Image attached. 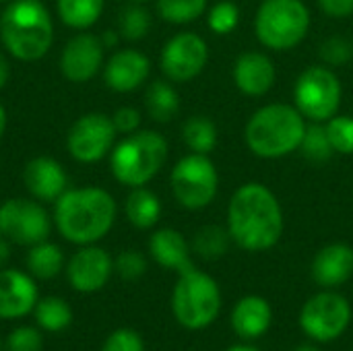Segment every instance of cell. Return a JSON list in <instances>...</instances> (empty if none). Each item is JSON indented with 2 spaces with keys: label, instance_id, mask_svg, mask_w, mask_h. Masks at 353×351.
Wrapping results in <instances>:
<instances>
[{
  "label": "cell",
  "instance_id": "1",
  "mask_svg": "<svg viewBox=\"0 0 353 351\" xmlns=\"http://www.w3.org/2000/svg\"><path fill=\"white\" fill-rule=\"evenodd\" d=\"M228 232L246 252L271 250L283 236L285 219L279 199L261 182L242 184L228 205Z\"/></svg>",
  "mask_w": 353,
  "mask_h": 351
},
{
  "label": "cell",
  "instance_id": "2",
  "mask_svg": "<svg viewBox=\"0 0 353 351\" xmlns=\"http://www.w3.org/2000/svg\"><path fill=\"white\" fill-rule=\"evenodd\" d=\"M114 197L99 186L66 188L54 203L52 221L58 234L74 244L89 246L103 240L116 223Z\"/></svg>",
  "mask_w": 353,
  "mask_h": 351
},
{
  "label": "cell",
  "instance_id": "3",
  "mask_svg": "<svg viewBox=\"0 0 353 351\" xmlns=\"http://www.w3.org/2000/svg\"><path fill=\"white\" fill-rule=\"evenodd\" d=\"M4 52L21 62L41 60L54 43V19L41 0H10L0 14Z\"/></svg>",
  "mask_w": 353,
  "mask_h": 351
},
{
  "label": "cell",
  "instance_id": "4",
  "mask_svg": "<svg viewBox=\"0 0 353 351\" xmlns=\"http://www.w3.org/2000/svg\"><path fill=\"white\" fill-rule=\"evenodd\" d=\"M306 118L296 106L269 103L259 108L246 122V147L261 159H279L300 149Z\"/></svg>",
  "mask_w": 353,
  "mask_h": 351
},
{
  "label": "cell",
  "instance_id": "5",
  "mask_svg": "<svg viewBox=\"0 0 353 351\" xmlns=\"http://www.w3.org/2000/svg\"><path fill=\"white\" fill-rule=\"evenodd\" d=\"M168 159V141L155 130H137L118 141L110 153L112 176L128 188L147 186Z\"/></svg>",
  "mask_w": 353,
  "mask_h": 351
},
{
  "label": "cell",
  "instance_id": "6",
  "mask_svg": "<svg viewBox=\"0 0 353 351\" xmlns=\"http://www.w3.org/2000/svg\"><path fill=\"white\" fill-rule=\"evenodd\" d=\"M221 306V288L209 273L194 265L178 273V281L172 290V314L182 329H209L217 321Z\"/></svg>",
  "mask_w": 353,
  "mask_h": 351
},
{
  "label": "cell",
  "instance_id": "7",
  "mask_svg": "<svg viewBox=\"0 0 353 351\" xmlns=\"http://www.w3.org/2000/svg\"><path fill=\"white\" fill-rule=\"evenodd\" d=\"M310 29V10L302 0H263L254 19L259 41L273 52H285L304 41Z\"/></svg>",
  "mask_w": 353,
  "mask_h": 351
},
{
  "label": "cell",
  "instance_id": "8",
  "mask_svg": "<svg viewBox=\"0 0 353 351\" xmlns=\"http://www.w3.org/2000/svg\"><path fill=\"white\" fill-rule=\"evenodd\" d=\"M170 186L180 207L188 211H201L217 197L219 172L209 155L188 153L172 168Z\"/></svg>",
  "mask_w": 353,
  "mask_h": 351
},
{
  "label": "cell",
  "instance_id": "9",
  "mask_svg": "<svg viewBox=\"0 0 353 351\" xmlns=\"http://www.w3.org/2000/svg\"><path fill=\"white\" fill-rule=\"evenodd\" d=\"M352 319L353 310L347 298L335 290H323L306 300L300 310L298 325L310 341L325 345L343 337Z\"/></svg>",
  "mask_w": 353,
  "mask_h": 351
},
{
  "label": "cell",
  "instance_id": "10",
  "mask_svg": "<svg viewBox=\"0 0 353 351\" xmlns=\"http://www.w3.org/2000/svg\"><path fill=\"white\" fill-rule=\"evenodd\" d=\"M341 97V81L337 72L325 64L308 66L298 77L294 87V106L310 122L325 124L327 120H331L339 112Z\"/></svg>",
  "mask_w": 353,
  "mask_h": 351
},
{
  "label": "cell",
  "instance_id": "11",
  "mask_svg": "<svg viewBox=\"0 0 353 351\" xmlns=\"http://www.w3.org/2000/svg\"><path fill=\"white\" fill-rule=\"evenodd\" d=\"M52 215L43 203L31 199H8L0 205V232L2 238L17 246H33L48 240L52 232Z\"/></svg>",
  "mask_w": 353,
  "mask_h": 351
},
{
  "label": "cell",
  "instance_id": "12",
  "mask_svg": "<svg viewBox=\"0 0 353 351\" xmlns=\"http://www.w3.org/2000/svg\"><path fill=\"white\" fill-rule=\"evenodd\" d=\"M118 130L112 116L89 112L77 118L66 132L68 155L79 163H97L108 157L116 145Z\"/></svg>",
  "mask_w": 353,
  "mask_h": 351
},
{
  "label": "cell",
  "instance_id": "13",
  "mask_svg": "<svg viewBox=\"0 0 353 351\" xmlns=\"http://www.w3.org/2000/svg\"><path fill=\"white\" fill-rule=\"evenodd\" d=\"M209 62V46L194 31L176 33L159 54V68L172 83H188L199 77Z\"/></svg>",
  "mask_w": 353,
  "mask_h": 351
},
{
  "label": "cell",
  "instance_id": "14",
  "mask_svg": "<svg viewBox=\"0 0 353 351\" xmlns=\"http://www.w3.org/2000/svg\"><path fill=\"white\" fill-rule=\"evenodd\" d=\"M105 62V46L101 35L91 31H79L72 35L58 58V68L62 77L70 83H89L95 79Z\"/></svg>",
  "mask_w": 353,
  "mask_h": 351
},
{
  "label": "cell",
  "instance_id": "15",
  "mask_svg": "<svg viewBox=\"0 0 353 351\" xmlns=\"http://www.w3.org/2000/svg\"><path fill=\"white\" fill-rule=\"evenodd\" d=\"M114 275L112 254L97 246H79V250L66 263V279L79 294H95L108 285Z\"/></svg>",
  "mask_w": 353,
  "mask_h": 351
},
{
  "label": "cell",
  "instance_id": "16",
  "mask_svg": "<svg viewBox=\"0 0 353 351\" xmlns=\"http://www.w3.org/2000/svg\"><path fill=\"white\" fill-rule=\"evenodd\" d=\"M103 83L116 93H132L143 87L151 74V60L134 48L114 52L101 68Z\"/></svg>",
  "mask_w": 353,
  "mask_h": 351
},
{
  "label": "cell",
  "instance_id": "17",
  "mask_svg": "<svg viewBox=\"0 0 353 351\" xmlns=\"http://www.w3.org/2000/svg\"><path fill=\"white\" fill-rule=\"evenodd\" d=\"M39 300L35 279L21 269H0V321L23 319Z\"/></svg>",
  "mask_w": 353,
  "mask_h": 351
},
{
  "label": "cell",
  "instance_id": "18",
  "mask_svg": "<svg viewBox=\"0 0 353 351\" xmlns=\"http://www.w3.org/2000/svg\"><path fill=\"white\" fill-rule=\"evenodd\" d=\"M23 184L35 201L56 203V199L68 188V174L58 159L37 155L25 163Z\"/></svg>",
  "mask_w": 353,
  "mask_h": 351
},
{
  "label": "cell",
  "instance_id": "19",
  "mask_svg": "<svg viewBox=\"0 0 353 351\" xmlns=\"http://www.w3.org/2000/svg\"><path fill=\"white\" fill-rule=\"evenodd\" d=\"M232 77L236 87L248 97H263L275 85V62L265 52L248 50L240 54L234 62Z\"/></svg>",
  "mask_w": 353,
  "mask_h": 351
},
{
  "label": "cell",
  "instance_id": "20",
  "mask_svg": "<svg viewBox=\"0 0 353 351\" xmlns=\"http://www.w3.org/2000/svg\"><path fill=\"white\" fill-rule=\"evenodd\" d=\"M312 279L323 290H337L353 277V246L333 242L323 246L310 267Z\"/></svg>",
  "mask_w": 353,
  "mask_h": 351
},
{
  "label": "cell",
  "instance_id": "21",
  "mask_svg": "<svg viewBox=\"0 0 353 351\" xmlns=\"http://www.w3.org/2000/svg\"><path fill=\"white\" fill-rule=\"evenodd\" d=\"M230 325L242 341L261 339L273 325V306L263 296H244L234 304L230 312Z\"/></svg>",
  "mask_w": 353,
  "mask_h": 351
},
{
  "label": "cell",
  "instance_id": "22",
  "mask_svg": "<svg viewBox=\"0 0 353 351\" xmlns=\"http://www.w3.org/2000/svg\"><path fill=\"white\" fill-rule=\"evenodd\" d=\"M190 252L192 248L188 240L174 228L155 230L149 238V257L168 271L182 273L192 267Z\"/></svg>",
  "mask_w": 353,
  "mask_h": 351
},
{
  "label": "cell",
  "instance_id": "23",
  "mask_svg": "<svg viewBox=\"0 0 353 351\" xmlns=\"http://www.w3.org/2000/svg\"><path fill=\"white\" fill-rule=\"evenodd\" d=\"M124 215L137 230H153L161 219V201L147 186L130 188L124 201Z\"/></svg>",
  "mask_w": 353,
  "mask_h": 351
},
{
  "label": "cell",
  "instance_id": "24",
  "mask_svg": "<svg viewBox=\"0 0 353 351\" xmlns=\"http://www.w3.org/2000/svg\"><path fill=\"white\" fill-rule=\"evenodd\" d=\"M64 267H66V263H64L62 248L54 242H48V240L29 246V250L25 254L27 273L39 281H50V279L58 277Z\"/></svg>",
  "mask_w": 353,
  "mask_h": 351
},
{
  "label": "cell",
  "instance_id": "25",
  "mask_svg": "<svg viewBox=\"0 0 353 351\" xmlns=\"http://www.w3.org/2000/svg\"><path fill=\"white\" fill-rule=\"evenodd\" d=\"M105 0H56L58 19L77 31L91 29L103 14Z\"/></svg>",
  "mask_w": 353,
  "mask_h": 351
},
{
  "label": "cell",
  "instance_id": "26",
  "mask_svg": "<svg viewBox=\"0 0 353 351\" xmlns=\"http://www.w3.org/2000/svg\"><path fill=\"white\" fill-rule=\"evenodd\" d=\"M145 108L147 114L155 120V122H170L172 118H176L178 110H180V95L176 91V87L172 85V81H153L147 87L145 93Z\"/></svg>",
  "mask_w": 353,
  "mask_h": 351
},
{
  "label": "cell",
  "instance_id": "27",
  "mask_svg": "<svg viewBox=\"0 0 353 351\" xmlns=\"http://www.w3.org/2000/svg\"><path fill=\"white\" fill-rule=\"evenodd\" d=\"M33 319L35 325L46 331V333H60L66 331L72 323V310L70 304L62 298L56 296H48L37 300L35 308H33Z\"/></svg>",
  "mask_w": 353,
  "mask_h": 351
},
{
  "label": "cell",
  "instance_id": "28",
  "mask_svg": "<svg viewBox=\"0 0 353 351\" xmlns=\"http://www.w3.org/2000/svg\"><path fill=\"white\" fill-rule=\"evenodd\" d=\"M182 141L190 153L209 155L217 147V126L207 116H190L182 126Z\"/></svg>",
  "mask_w": 353,
  "mask_h": 351
},
{
  "label": "cell",
  "instance_id": "29",
  "mask_svg": "<svg viewBox=\"0 0 353 351\" xmlns=\"http://www.w3.org/2000/svg\"><path fill=\"white\" fill-rule=\"evenodd\" d=\"M230 244H232V236H230L228 228L211 223V225L201 228L194 234L190 248L203 261H217L230 250Z\"/></svg>",
  "mask_w": 353,
  "mask_h": 351
},
{
  "label": "cell",
  "instance_id": "30",
  "mask_svg": "<svg viewBox=\"0 0 353 351\" xmlns=\"http://www.w3.org/2000/svg\"><path fill=\"white\" fill-rule=\"evenodd\" d=\"M157 14L172 25H188L207 12L209 0H157Z\"/></svg>",
  "mask_w": 353,
  "mask_h": 351
},
{
  "label": "cell",
  "instance_id": "31",
  "mask_svg": "<svg viewBox=\"0 0 353 351\" xmlns=\"http://www.w3.org/2000/svg\"><path fill=\"white\" fill-rule=\"evenodd\" d=\"M151 29V12L139 4V2H128L118 19V33L128 39V41H141Z\"/></svg>",
  "mask_w": 353,
  "mask_h": 351
},
{
  "label": "cell",
  "instance_id": "32",
  "mask_svg": "<svg viewBox=\"0 0 353 351\" xmlns=\"http://www.w3.org/2000/svg\"><path fill=\"white\" fill-rule=\"evenodd\" d=\"M308 161L312 163H325L329 161L335 151H333V145L329 141V134H327V128L325 124L321 122H312L306 126V132H304V139H302V145L298 149Z\"/></svg>",
  "mask_w": 353,
  "mask_h": 351
},
{
  "label": "cell",
  "instance_id": "33",
  "mask_svg": "<svg viewBox=\"0 0 353 351\" xmlns=\"http://www.w3.org/2000/svg\"><path fill=\"white\" fill-rule=\"evenodd\" d=\"M240 23V8L232 0H219L207 10V25L217 35L232 33Z\"/></svg>",
  "mask_w": 353,
  "mask_h": 351
},
{
  "label": "cell",
  "instance_id": "34",
  "mask_svg": "<svg viewBox=\"0 0 353 351\" xmlns=\"http://www.w3.org/2000/svg\"><path fill=\"white\" fill-rule=\"evenodd\" d=\"M333 151L339 155H353V116L335 114L325 122Z\"/></svg>",
  "mask_w": 353,
  "mask_h": 351
},
{
  "label": "cell",
  "instance_id": "35",
  "mask_svg": "<svg viewBox=\"0 0 353 351\" xmlns=\"http://www.w3.org/2000/svg\"><path fill=\"white\" fill-rule=\"evenodd\" d=\"M319 56L325 62V66H329V68L343 66L353 58V43H350L341 35H331L321 43Z\"/></svg>",
  "mask_w": 353,
  "mask_h": 351
},
{
  "label": "cell",
  "instance_id": "36",
  "mask_svg": "<svg viewBox=\"0 0 353 351\" xmlns=\"http://www.w3.org/2000/svg\"><path fill=\"white\" fill-rule=\"evenodd\" d=\"M114 271L124 281H137L147 273V257L139 250H122L114 259Z\"/></svg>",
  "mask_w": 353,
  "mask_h": 351
},
{
  "label": "cell",
  "instance_id": "37",
  "mask_svg": "<svg viewBox=\"0 0 353 351\" xmlns=\"http://www.w3.org/2000/svg\"><path fill=\"white\" fill-rule=\"evenodd\" d=\"M6 351H41L43 350V337L39 329L35 327H17L8 333L4 339Z\"/></svg>",
  "mask_w": 353,
  "mask_h": 351
},
{
  "label": "cell",
  "instance_id": "38",
  "mask_svg": "<svg viewBox=\"0 0 353 351\" xmlns=\"http://www.w3.org/2000/svg\"><path fill=\"white\" fill-rule=\"evenodd\" d=\"M101 351H147L145 350V341L143 337L132 331V329H116L112 331L103 345H101Z\"/></svg>",
  "mask_w": 353,
  "mask_h": 351
},
{
  "label": "cell",
  "instance_id": "39",
  "mask_svg": "<svg viewBox=\"0 0 353 351\" xmlns=\"http://www.w3.org/2000/svg\"><path fill=\"white\" fill-rule=\"evenodd\" d=\"M141 112L132 106H122L112 114V122L118 130V134H132L137 130H141Z\"/></svg>",
  "mask_w": 353,
  "mask_h": 351
},
{
  "label": "cell",
  "instance_id": "40",
  "mask_svg": "<svg viewBox=\"0 0 353 351\" xmlns=\"http://www.w3.org/2000/svg\"><path fill=\"white\" fill-rule=\"evenodd\" d=\"M319 6L333 19H347L353 14V0H319Z\"/></svg>",
  "mask_w": 353,
  "mask_h": 351
},
{
  "label": "cell",
  "instance_id": "41",
  "mask_svg": "<svg viewBox=\"0 0 353 351\" xmlns=\"http://www.w3.org/2000/svg\"><path fill=\"white\" fill-rule=\"evenodd\" d=\"M10 81V62L8 58L0 52V91L8 85Z\"/></svg>",
  "mask_w": 353,
  "mask_h": 351
},
{
  "label": "cell",
  "instance_id": "42",
  "mask_svg": "<svg viewBox=\"0 0 353 351\" xmlns=\"http://www.w3.org/2000/svg\"><path fill=\"white\" fill-rule=\"evenodd\" d=\"M10 261V242L6 238H0V269H4Z\"/></svg>",
  "mask_w": 353,
  "mask_h": 351
},
{
  "label": "cell",
  "instance_id": "43",
  "mask_svg": "<svg viewBox=\"0 0 353 351\" xmlns=\"http://www.w3.org/2000/svg\"><path fill=\"white\" fill-rule=\"evenodd\" d=\"M118 35H120V33H114V31H105V33L101 35V41H103L105 50L118 43Z\"/></svg>",
  "mask_w": 353,
  "mask_h": 351
},
{
  "label": "cell",
  "instance_id": "44",
  "mask_svg": "<svg viewBox=\"0 0 353 351\" xmlns=\"http://www.w3.org/2000/svg\"><path fill=\"white\" fill-rule=\"evenodd\" d=\"M6 124H8V116H6V110H4V106L0 103V139L4 137Z\"/></svg>",
  "mask_w": 353,
  "mask_h": 351
},
{
  "label": "cell",
  "instance_id": "45",
  "mask_svg": "<svg viewBox=\"0 0 353 351\" xmlns=\"http://www.w3.org/2000/svg\"><path fill=\"white\" fill-rule=\"evenodd\" d=\"M225 351H261V350H259V348H254V345H250V343H236V345L228 348Z\"/></svg>",
  "mask_w": 353,
  "mask_h": 351
},
{
  "label": "cell",
  "instance_id": "46",
  "mask_svg": "<svg viewBox=\"0 0 353 351\" xmlns=\"http://www.w3.org/2000/svg\"><path fill=\"white\" fill-rule=\"evenodd\" d=\"M294 351H323V350H321V345H319V343H314V341H312V343H302V345H298Z\"/></svg>",
  "mask_w": 353,
  "mask_h": 351
},
{
  "label": "cell",
  "instance_id": "47",
  "mask_svg": "<svg viewBox=\"0 0 353 351\" xmlns=\"http://www.w3.org/2000/svg\"><path fill=\"white\" fill-rule=\"evenodd\" d=\"M2 348H4V341H2V337H0V351H2Z\"/></svg>",
  "mask_w": 353,
  "mask_h": 351
},
{
  "label": "cell",
  "instance_id": "48",
  "mask_svg": "<svg viewBox=\"0 0 353 351\" xmlns=\"http://www.w3.org/2000/svg\"><path fill=\"white\" fill-rule=\"evenodd\" d=\"M6 2H10V0H0V4H6Z\"/></svg>",
  "mask_w": 353,
  "mask_h": 351
},
{
  "label": "cell",
  "instance_id": "49",
  "mask_svg": "<svg viewBox=\"0 0 353 351\" xmlns=\"http://www.w3.org/2000/svg\"><path fill=\"white\" fill-rule=\"evenodd\" d=\"M126 2H143V0H126Z\"/></svg>",
  "mask_w": 353,
  "mask_h": 351
},
{
  "label": "cell",
  "instance_id": "50",
  "mask_svg": "<svg viewBox=\"0 0 353 351\" xmlns=\"http://www.w3.org/2000/svg\"><path fill=\"white\" fill-rule=\"evenodd\" d=\"M0 238H2V232H0Z\"/></svg>",
  "mask_w": 353,
  "mask_h": 351
}]
</instances>
